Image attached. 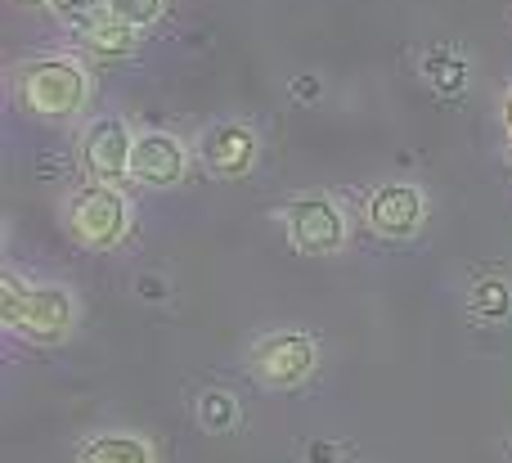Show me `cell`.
Wrapping results in <instances>:
<instances>
[{
	"label": "cell",
	"mask_w": 512,
	"mask_h": 463,
	"mask_svg": "<svg viewBox=\"0 0 512 463\" xmlns=\"http://www.w3.org/2000/svg\"><path fill=\"white\" fill-rule=\"evenodd\" d=\"M18 95L36 117H77L90 95V77L72 59H32L18 72Z\"/></svg>",
	"instance_id": "6da1fadb"
},
{
	"label": "cell",
	"mask_w": 512,
	"mask_h": 463,
	"mask_svg": "<svg viewBox=\"0 0 512 463\" xmlns=\"http://www.w3.org/2000/svg\"><path fill=\"white\" fill-rule=\"evenodd\" d=\"M108 14L131 27H149L162 18V0H108Z\"/></svg>",
	"instance_id": "2e32d148"
},
{
	"label": "cell",
	"mask_w": 512,
	"mask_h": 463,
	"mask_svg": "<svg viewBox=\"0 0 512 463\" xmlns=\"http://www.w3.org/2000/svg\"><path fill=\"white\" fill-rule=\"evenodd\" d=\"M423 72L441 95H463V90H468V63H463L454 50H432L423 63Z\"/></svg>",
	"instance_id": "7c38bea8"
},
{
	"label": "cell",
	"mask_w": 512,
	"mask_h": 463,
	"mask_svg": "<svg viewBox=\"0 0 512 463\" xmlns=\"http://www.w3.org/2000/svg\"><path fill=\"white\" fill-rule=\"evenodd\" d=\"M369 230L382 239H409L423 225V194L414 185H382L364 207Z\"/></svg>",
	"instance_id": "52a82bcc"
},
{
	"label": "cell",
	"mask_w": 512,
	"mask_h": 463,
	"mask_svg": "<svg viewBox=\"0 0 512 463\" xmlns=\"http://www.w3.org/2000/svg\"><path fill=\"white\" fill-rule=\"evenodd\" d=\"M77 32H81V41H86V50H95L99 59H122V54L135 50V27L113 18L108 9H99L95 18L77 23Z\"/></svg>",
	"instance_id": "30bf717a"
},
{
	"label": "cell",
	"mask_w": 512,
	"mask_h": 463,
	"mask_svg": "<svg viewBox=\"0 0 512 463\" xmlns=\"http://www.w3.org/2000/svg\"><path fill=\"white\" fill-rule=\"evenodd\" d=\"M126 225H131V207L117 194V185H81L68 198V230L81 248H117L126 239Z\"/></svg>",
	"instance_id": "7a4b0ae2"
},
{
	"label": "cell",
	"mask_w": 512,
	"mask_h": 463,
	"mask_svg": "<svg viewBox=\"0 0 512 463\" xmlns=\"http://www.w3.org/2000/svg\"><path fill=\"white\" fill-rule=\"evenodd\" d=\"M27 293H32V288H27L18 275H9V270L0 275V324H5V329H18L23 306H27Z\"/></svg>",
	"instance_id": "9a60e30c"
},
{
	"label": "cell",
	"mask_w": 512,
	"mask_h": 463,
	"mask_svg": "<svg viewBox=\"0 0 512 463\" xmlns=\"http://www.w3.org/2000/svg\"><path fill=\"white\" fill-rule=\"evenodd\" d=\"M77 463H153V446L126 432H104V437L86 441Z\"/></svg>",
	"instance_id": "8fae6325"
},
{
	"label": "cell",
	"mask_w": 512,
	"mask_h": 463,
	"mask_svg": "<svg viewBox=\"0 0 512 463\" xmlns=\"http://www.w3.org/2000/svg\"><path fill=\"white\" fill-rule=\"evenodd\" d=\"M140 293L144 297H162V284H158V279H140Z\"/></svg>",
	"instance_id": "ffe728a7"
},
{
	"label": "cell",
	"mask_w": 512,
	"mask_h": 463,
	"mask_svg": "<svg viewBox=\"0 0 512 463\" xmlns=\"http://www.w3.org/2000/svg\"><path fill=\"white\" fill-rule=\"evenodd\" d=\"M315 342L306 333H270V338L256 342L252 351V369L265 387H297L315 374Z\"/></svg>",
	"instance_id": "277c9868"
},
{
	"label": "cell",
	"mask_w": 512,
	"mask_h": 463,
	"mask_svg": "<svg viewBox=\"0 0 512 463\" xmlns=\"http://www.w3.org/2000/svg\"><path fill=\"white\" fill-rule=\"evenodd\" d=\"M198 153H203V162L216 176H243L256 162V135H252V126H243V122H221L203 135Z\"/></svg>",
	"instance_id": "9c48e42d"
},
{
	"label": "cell",
	"mask_w": 512,
	"mask_h": 463,
	"mask_svg": "<svg viewBox=\"0 0 512 463\" xmlns=\"http://www.w3.org/2000/svg\"><path fill=\"white\" fill-rule=\"evenodd\" d=\"M198 419H203L207 432H230L234 423H239V401H234L230 392H203V401H198Z\"/></svg>",
	"instance_id": "5bb4252c"
},
{
	"label": "cell",
	"mask_w": 512,
	"mask_h": 463,
	"mask_svg": "<svg viewBox=\"0 0 512 463\" xmlns=\"http://www.w3.org/2000/svg\"><path fill=\"white\" fill-rule=\"evenodd\" d=\"M131 180L140 185H153V189H171L185 180V149L180 140L162 131H149L135 140V153H131Z\"/></svg>",
	"instance_id": "ba28073f"
},
{
	"label": "cell",
	"mask_w": 512,
	"mask_h": 463,
	"mask_svg": "<svg viewBox=\"0 0 512 463\" xmlns=\"http://www.w3.org/2000/svg\"><path fill=\"white\" fill-rule=\"evenodd\" d=\"M72 320H77V306H72V293L59 284H41L27 293L23 320H18L14 333H23L27 342H63L72 333Z\"/></svg>",
	"instance_id": "8992f818"
},
{
	"label": "cell",
	"mask_w": 512,
	"mask_h": 463,
	"mask_svg": "<svg viewBox=\"0 0 512 463\" xmlns=\"http://www.w3.org/2000/svg\"><path fill=\"white\" fill-rule=\"evenodd\" d=\"M283 225H288V239L297 252L306 257H333L346 243V216L333 198L324 194H301L283 207Z\"/></svg>",
	"instance_id": "3957f363"
},
{
	"label": "cell",
	"mask_w": 512,
	"mask_h": 463,
	"mask_svg": "<svg viewBox=\"0 0 512 463\" xmlns=\"http://www.w3.org/2000/svg\"><path fill=\"white\" fill-rule=\"evenodd\" d=\"M131 153H135V135L122 117L90 122L86 140H81V162L95 176V185H122L131 176Z\"/></svg>",
	"instance_id": "5b68a950"
},
{
	"label": "cell",
	"mask_w": 512,
	"mask_h": 463,
	"mask_svg": "<svg viewBox=\"0 0 512 463\" xmlns=\"http://www.w3.org/2000/svg\"><path fill=\"white\" fill-rule=\"evenodd\" d=\"M472 311L486 315V320H504V315H512V288L495 275L477 279V288H472Z\"/></svg>",
	"instance_id": "4fadbf2b"
},
{
	"label": "cell",
	"mask_w": 512,
	"mask_h": 463,
	"mask_svg": "<svg viewBox=\"0 0 512 463\" xmlns=\"http://www.w3.org/2000/svg\"><path fill=\"white\" fill-rule=\"evenodd\" d=\"M337 459V450L328 446V441H315V450H310V463H333Z\"/></svg>",
	"instance_id": "d6986e66"
},
{
	"label": "cell",
	"mask_w": 512,
	"mask_h": 463,
	"mask_svg": "<svg viewBox=\"0 0 512 463\" xmlns=\"http://www.w3.org/2000/svg\"><path fill=\"white\" fill-rule=\"evenodd\" d=\"M54 9H59L63 18H77V23H86V18H95L99 9H108V0H50Z\"/></svg>",
	"instance_id": "e0dca14e"
},
{
	"label": "cell",
	"mask_w": 512,
	"mask_h": 463,
	"mask_svg": "<svg viewBox=\"0 0 512 463\" xmlns=\"http://www.w3.org/2000/svg\"><path fill=\"white\" fill-rule=\"evenodd\" d=\"M504 126H508V149H512V90H508V99H504Z\"/></svg>",
	"instance_id": "44dd1931"
},
{
	"label": "cell",
	"mask_w": 512,
	"mask_h": 463,
	"mask_svg": "<svg viewBox=\"0 0 512 463\" xmlns=\"http://www.w3.org/2000/svg\"><path fill=\"white\" fill-rule=\"evenodd\" d=\"M292 90H297L301 99H315L319 95V81L315 77H297V81H292Z\"/></svg>",
	"instance_id": "ac0fdd59"
}]
</instances>
